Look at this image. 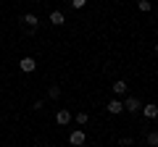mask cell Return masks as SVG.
Masks as SVG:
<instances>
[{
	"instance_id": "cell-15",
	"label": "cell",
	"mask_w": 158,
	"mask_h": 147,
	"mask_svg": "<svg viewBox=\"0 0 158 147\" xmlns=\"http://www.w3.org/2000/svg\"><path fill=\"white\" fill-rule=\"evenodd\" d=\"M156 55H158V45H156Z\"/></svg>"
},
{
	"instance_id": "cell-1",
	"label": "cell",
	"mask_w": 158,
	"mask_h": 147,
	"mask_svg": "<svg viewBox=\"0 0 158 147\" xmlns=\"http://www.w3.org/2000/svg\"><path fill=\"white\" fill-rule=\"evenodd\" d=\"M69 142H71L74 147H82L87 142V137H85V131L82 129H77V131H71V134H69Z\"/></svg>"
},
{
	"instance_id": "cell-11",
	"label": "cell",
	"mask_w": 158,
	"mask_h": 147,
	"mask_svg": "<svg viewBox=\"0 0 158 147\" xmlns=\"http://www.w3.org/2000/svg\"><path fill=\"white\" fill-rule=\"evenodd\" d=\"M150 8H153V6H150V0H140V11H145V13H148Z\"/></svg>"
},
{
	"instance_id": "cell-8",
	"label": "cell",
	"mask_w": 158,
	"mask_h": 147,
	"mask_svg": "<svg viewBox=\"0 0 158 147\" xmlns=\"http://www.w3.org/2000/svg\"><path fill=\"white\" fill-rule=\"evenodd\" d=\"M56 121H58L61 126H66L69 121H71V113H69V110H58V113H56Z\"/></svg>"
},
{
	"instance_id": "cell-3",
	"label": "cell",
	"mask_w": 158,
	"mask_h": 147,
	"mask_svg": "<svg viewBox=\"0 0 158 147\" xmlns=\"http://www.w3.org/2000/svg\"><path fill=\"white\" fill-rule=\"evenodd\" d=\"M19 68H21L24 74H32L34 68H37V63H34V58H21V61H19Z\"/></svg>"
},
{
	"instance_id": "cell-2",
	"label": "cell",
	"mask_w": 158,
	"mask_h": 147,
	"mask_svg": "<svg viewBox=\"0 0 158 147\" xmlns=\"http://www.w3.org/2000/svg\"><path fill=\"white\" fill-rule=\"evenodd\" d=\"M124 110H129V113H137V110H142V102L137 100V97H127V100H124Z\"/></svg>"
},
{
	"instance_id": "cell-9",
	"label": "cell",
	"mask_w": 158,
	"mask_h": 147,
	"mask_svg": "<svg viewBox=\"0 0 158 147\" xmlns=\"http://www.w3.org/2000/svg\"><path fill=\"white\" fill-rule=\"evenodd\" d=\"M113 92H116V95H124L127 92V81H113Z\"/></svg>"
},
{
	"instance_id": "cell-12",
	"label": "cell",
	"mask_w": 158,
	"mask_h": 147,
	"mask_svg": "<svg viewBox=\"0 0 158 147\" xmlns=\"http://www.w3.org/2000/svg\"><path fill=\"white\" fill-rule=\"evenodd\" d=\"M87 121H90V116H87V113H79V116H77V124H82V126H85Z\"/></svg>"
},
{
	"instance_id": "cell-13",
	"label": "cell",
	"mask_w": 158,
	"mask_h": 147,
	"mask_svg": "<svg viewBox=\"0 0 158 147\" xmlns=\"http://www.w3.org/2000/svg\"><path fill=\"white\" fill-rule=\"evenodd\" d=\"M48 95H50V97H53V100H56V97H58V95H61V89H58V87H50V89H48Z\"/></svg>"
},
{
	"instance_id": "cell-10",
	"label": "cell",
	"mask_w": 158,
	"mask_h": 147,
	"mask_svg": "<svg viewBox=\"0 0 158 147\" xmlns=\"http://www.w3.org/2000/svg\"><path fill=\"white\" fill-rule=\"evenodd\" d=\"M145 139H148V145H150V147H158V131H150Z\"/></svg>"
},
{
	"instance_id": "cell-14",
	"label": "cell",
	"mask_w": 158,
	"mask_h": 147,
	"mask_svg": "<svg viewBox=\"0 0 158 147\" xmlns=\"http://www.w3.org/2000/svg\"><path fill=\"white\" fill-rule=\"evenodd\" d=\"M71 6H74V8H85L87 0H71Z\"/></svg>"
},
{
	"instance_id": "cell-5",
	"label": "cell",
	"mask_w": 158,
	"mask_h": 147,
	"mask_svg": "<svg viewBox=\"0 0 158 147\" xmlns=\"http://www.w3.org/2000/svg\"><path fill=\"white\" fill-rule=\"evenodd\" d=\"M142 116H145V118H158V105H153V102H150V105H142Z\"/></svg>"
},
{
	"instance_id": "cell-7",
	"label": "cell",
	"mask_w": 158,
	"mask_h": 147,
	"mask_svg": "<svg viewBox=\"0 0 158 147\" xmlns=\"http://www.w3.org/2000/svg\"><path fill=\"white\" fill-rule=\"evenodd\" d=\"M21 24L29 26V29H34L37 26V16H34V13H27V16H21Z\"/></svg>"
},
{
	"instance_id": "cell-4",
	"label": "cell",
	"mask_w": 158,
	"mask_h": 147,
	"mask_svg": "<svg viewBox=\"0 0 158 147\" xmlns=\"http://www.w3.org/2000/svg\"><path fill=\"white\" fill-rule=\"evenodd\" d=\"M106 108H108V113H111V116H118L121 110H124V102H121V100H111Z\"/></svg>"
},
{
	"instance_id": "cell-6",
	"label": "cell",
	"mask_w": 158,
	"mask_h": 147,
	"mask_svg": "<svg viewBox=\"0 0 158 147\" xmlns=\"http://www.w3.org/2000/svg\"><path fill=\"white\" fill-rule=\"evenodd\" d=\"M50 24L53 26H61V24H66V16H63L61 11H53L50 13Z\"/></svg>"
}]
</instances>
